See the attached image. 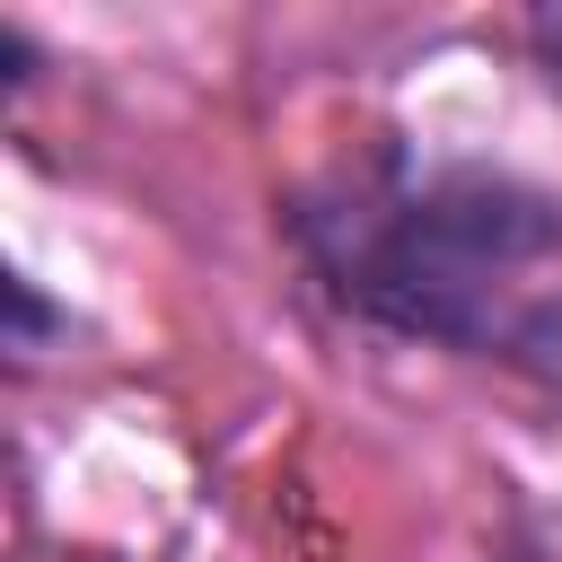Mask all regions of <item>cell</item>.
<instances>
[{
    "label": "cell",
    "mask_w": 562,
    "mask_h": 562,
    "mask_svg": "<svg viewBox=\"0 0 562 562\" xmlns=\"http://www.w3.org/2000/svg\"><path fill=\"white\" fill-rule=\"evenodd\" d=\"M281 228L325 307L395 342L518 369L553 307L536 272L562 263V193L492 158L378 140L360 167L290 193Z\"/></svg>",
    "instance_id": "obj_1"
},
{
    "label": "cell",
    "mask_w": 562,
    "mask_h": 562,
    "mask_svg": "<svg viewBox=\"0 0 562 562\" xmlns=\"http://www.w3.org/2000/svg\"><path fill=\"white\" fill-rule=\"evenodd\" d=\"M0 299H9V351H18V360H35L53 334H70V307H53L26 272H9V281H0Z\"/></svg>",
    "instance_id": "obj_2"
},
{
    "label": "cell",
    "mask_w": 562,
    "mask_h": 562,
    "mask_svg": "<svg viewBox=\"0 0 562 562\" xmlns=\"http://www.w3.org/2000/svg\"><path fill=\"white\" fill-rule=\"evenodd\" d=\"M527 53H536V79L562 97V0H544V9H527Z\"/></svg>",
    "instance_id": "obj_3"
},
{
    "label": "cell",
    "mask_w": 562,
    "mask_h": 562,
    "mask_svg": "<svg viewBox=\"0 0 562 562\" xmlns=\"http://www.w3.org/2000/svg\"><path fill=\"white\" fill-rule=\"evenodd\" d=\"M0 61H9V88H26V79H35V44H26V26H18V18H0Z\"/></svg>",
    "instance_id": "obj_4"
},
{
    "label": "cell",
    "mask_w": 562,
    "mask_h": 562,
    "mask_svg": "<svg viewBox=\"0 0 562 562\" xmlns=\"http://www.w3.org/2000/svg\"><path fill=\"white\" fill-rule=\"evenodd\" d=\"M492 562H562V553H544V544H527V536H501Z\"/></svg>",
    "instance_id": "obj_5"
}]
</instances>
